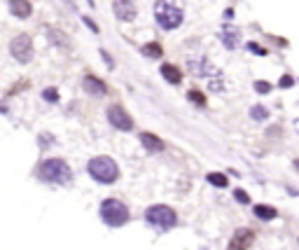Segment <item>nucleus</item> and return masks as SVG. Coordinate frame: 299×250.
<instances>
[{
    "instance_id": "c85d7f7f",
    "label": "nucleus",
    "mask_w": 299,
    "mask_h": 250,
    "mask_svg": "<svg viewBox=\"0 0 299 250\" xmlns=\"http://www.w3.org/2000/svg\"><path fill=\"white\" fill-rule=\"evenodd\" d=\"M87 3H89V5H91V7H94V0H87Z\"/></svg>"
},
{
    "instance_id": "cd10ccee",
    "label": "nucleus",
    "mask_w": 299,
    "mask_h": 250,
    "mask_svg": "<svg viewBox=\"0 0 299 250\" xmlns=\"http://www.w3.org/2000/svg\"><path fill=\"white\" fill-rule=\"evenodd\" d=\"M292 166H294V171H299V159H294V161H292Z\"/></svg>"
},
{
    "instance_id": "f03ea898",
    "label": "nucleus",
    "mask_w": 299,
    "mask_h": 250,
    "mask_svg": "<svg viewBox=\"0 0 299 250\" xmlns=\"http://www.w3.org/2000/svg\"><path fill=\"white\" fill-rule=\"evenodd\" d=\"M155 19L164 31H173L183 23V10L173 0H157L155 3Z\"/></svg>"
},
{
    "instance_id": "2eb2a0df",
    "label": "nucleus",
    "mask_w": 299,
    "mask_h": 250,
    "mask_svg": "<svg viewBox=\"0 0 299 250\" xmlns=\"http://www.w3.org/2000/svg\"><path fill=\"white\" fill-rule=\"evenodd\" d=\"M161 75H164V78H166L171 84H180V80H183L180 68L173 66V63H164V66H161Z\"/></svg>"
},
{
    "instance_id": "5701e85b",
    "label": "nucleus",
    "mask_w": 299,
    "mask_h": 250,
    "mask_svg": "<svg viewBox=\"0 0 299 250\" xmlns=\"http://www.w3.org/2000/svg\"><path fill=\"white\" fill-rule=\"evenodd\" d=\"M255 91H257V94H269V91H271V84L262 82V80H260V82H255Z\"/></svg>"
},
{
    "instance_id": "0eeeda50",
    "label": "nucleus",
    "mask_w": 299,
    "mask_h": 250,
    "mask_svg": "<svg viewBox=\"0 0 299 250\" xmlns=\"http://www.w3.org/2000/svg\"><path fill=\"white\" fill-rule=\"evenodd\" d=\"M10 52H12V56H14L19 63H31L33 61V42H31L28 35H17V38L12 40Z\"/></svg>"
},
{
    "instance_id": "f8f14e48",
    "label": "nucleus",
    "mask_w": 299,
    "mask_h": 250,
    "mask_svg": "<svg viewBox=\"0 0 299 250\" xmlns=\"http://www.w3.org/2000/svg\"><path fill=\"white\" fill-rule=\"evenodd\" d=\"M140 143H143V147L150 152V155H159V152H164L166 150V143L159 138V136H155V134H140Z\"/></svg>"
},
{
    "instance_id": "f257e3e1",
    "label": "nucleus",
    "mask_w": 299,
    "mask_h": 250,
    "mask_svg": "<svg viewBox=\"0 0 299 250\" xmlns=\"http://www.w3.org/2000/svg\"><path fill=\"white\" fill-rule=\"evenodd\" d=\"M38 176H40V180H44V183L66 185V183H70L72 171L63 159H44L38 168Z\"/></svg>"
},
{
    "instance_id": "a211bd4d",
    "label": "nucleus",
    "mask_w": 299,
    "mask_h": 250,
    "mask_svg": "<svg viewBox=\"0 0 299 250\" xmlns=\"http://www.w3.org/2000/svg\"><path fill=\"white\" fill-rule=\"evenodd\" d=\"M250 117L255 119V122H264L266 117H269V110L264 106H253L250 108Z\"/></svg>"
},
{
    "instance_id": "a878e982",
    "label": "nucleus",
    "mask_w": 299,
    "mask_h": 250,
    "mask_svg": "<svg viewBox=\"0 0 299 250\" xmlns=\"http://www.w3.org/2000/svg\"><path fill=\"white\" fill-rule=\"evenodd\" d=\"M248 49L253 52V54H260V56H264V54H266V49H264V47L255 45V42H248Z\"/></svg>"
},
{
    "instance_id": "6e6552de",
    "label": "nucleus",
    "mask_w": 299,
    "mask_h": 250,
    "mask_svg": "<svg viewBox=\"0 0 299 250\" xmlns=\"http://www.w3.org/2000/svg\"><path fill=\"white\" fill-rule=\"evenodd\" d=\"M108 119H110V124L115 129H119V131H131L133 129V119L129 117V112L124 110L122 106H110L108 108Z\"/></svg>"
},
{
    "instance_id": "f3484780",
    "label": "nucleus",
    "mask_w": 299,
    "mask_h": 250,
    "mask_svg": "<svg viewBox=\"0 0 299 250\" xmlns=\"http://www.w3.org/2000/svg\"><path fill=\"white\" fill-rule=\"evenodd\" d=\"M143 54L150 56V59H161V54H164V49H161L159 42H150V45L143 47Z\"/></svg>"
},
{
    "instance_id": "4468645a",
    "label": "nucleus",
    "mask_w": 299,
    "mask_h": 250,
    "mask_svg": "<svg viewBox=\"0 0 299 250\" xmlns=\"http://www.w3.org/2000/svg\"><path fill=\"white\" fill-rule=\"evenodd\" d=\"M10 12L19 19H28L31 12H33V7H31L28 0H10Z\"/></svg>"
},
{
    "instance_id": "4be33fe9",
    "label": "nucleus",
    "mask_w": 299,
    "mask_h": 250,
    "mask_svg": "<svg viewBox=\"0 0 299 250\" xmlns=\"http://www.w3.org/2000/svg\"><path fill=\"white\" fill-rule=\"evenodd\" d=\"M42 98H44V101H49V103H54V101H59V91L49 87V89H44V91H42Z\"/></svg>"
},
{
    "instance_id": "39448f33",
    "label": "nucleus",
    "mask_w": 299,
    "mask_h": 250,
    "mask_svg": "<svg viewBox=\"0 0 299 250\" xmlns=\"http://www.w3.org/2000/svg\"><path fill=\"white\" fill-rule=\"evenodd\" d=\"M145 220L150 222V227L159 229V232H168V229L176 227L178 215L168 206H150L147 213H145Z\"/></svg>"
},
{
    "instance_id": "b1692460",
    "label": "nucleus",
    "mask_w": 299,
    "mask_h": 250,
    "mask_svg": "<svg viewBox=\"0 0 299 250\" xmlns=\"http://www.w3.org/2000/svg\"><path fill=\"white\" fill-rule=\"evenodd\" d=\"M234 199H236L238 204H250V196L245 194L243 189H236V192H234Z\"/></svg>"
},
{
    "instance_id": "412c9836",
    "label": "nucleus",
    "mask_w": 299,
    "mask_h": 250,
    "mask_svg": "<svg viewBox=\"0 0 299 250\" xmlns=\"http://www.w3.org/2000/svg\"><path fill=\"white\" fill-rule=\"evenodd\" d=\"M49 38L54 40V45H59V47H68V38L61 33V31H49Z\"/></svg>"
},
{
    "instance_id": "dca6fc26",
    "label": "nucleus",
    "mask_w": 299,
    "mask_h": 250,
    "mask_svg": "<svg viewBox=\"0 0 299 250\" xmlns=\"http://www.w3.org/2000/svg\"><path fill=\"white\" fill-rule=\"evenodd\" d=\"M253 213H255L260 220H273V217L278 215L276 208H271V206H264V204H257L255 208H253Z\"/></svg>"
},
{
    "instance_id": "bb28decb",
    "label": "nucleus",
    "mask_w": 299,
    "mask_h": 250,
    "mask_svg": "<svg viewBox=\"0 0 299 250\" xmlns=\"http://www.w3.org/2000/svg\"><path fill=\"white\" fill-rule=\"evenodd\" d=\"M82 21H84V23H87V26H89V28H91V31H94V33H98V26H96V23H94V21H91V19H89V17H82Z\"/></svg>"
},
{
    "instance_id": "ddd939ff",
    "label": "nucleus",
    "mask_w": 299,
    "mask_h": 250,
    "mask_svg": "<svg viewBox=\"0 0 299 250\" xmlns=\"http://www.w3.org/2000/svg\"><path fill=\"white\" fill-rule=\"evenodd\" d=\"M82 87H84V91L91 96H106L108 94V84L103 82V80L94 78V75H87V78L82 80Z\"/></svg>"
},
{
    "instance_id": "393cba45",
    "label": "nucleus",
    "mask_w": 299,
    "mask_h": 250,
    "mask_svg": "<svg viewBox=\"0 0 299 250\" xmlns=\"http://www.w3.org/2000/svg\"><path fill=\"white\" fill-rule=\"evenodd\" d=\"M292 84H294V78H292V75H283L281 82H278V87H281V89H288V87H292Z\"/></svg>"
},
{
    "instance_id": "6ab92c4d",
    "label": "nucleus",
    "mask_w": 299,
    "mask_h": 250,
    "mask_svg": "<svg viewBox=\"0 0 299 250\" xmlns=\"http://www.w3.org/2000/svg\"><path fill=\"white\" fill-rule=\"evenodd\" d=\"M208 183L215 185V187H227L229 180H227L225 173H208Z\"/></svg>"
},
{
    "instance_id": "423d86ee",
    "label": "nucleus",
    "mask_w": 299,
    "mask_h": 250,
    "mask_svg": "<svg viewBox=\"0 0 299 250\" xmlns=\"http://www.w3.org/2000/svg\"><path fill=\"white\" fill-rule=\"evenodd\" d=\"M194 70L199 72L201 78L208 80V87H211L213 91H222V89H225V80H222V72L217 70V68L213 66L211 61H206V59H199V61L194 63Z\"/></svg>"
},
{
    "instance_id": "9b49d317",
    "label": "nucleus",
    "mask_w": 299,
    "mask_h": 250,
    "mask_svg": "<svg viewBox=\"0 0 299 250\" xmlns=\"http://www.w3.org/2000/svg\"><path fill=\"white\" fill-rule=\"evenodd\" d=\"M220 38H222V45L227 47V49H236L238 42H241V31L236 26H232V23H225Z\"/></svg>"
},
{
    "instance_id": "1a4fd4ad",
    "label": "nucleus",
    "mask_w": 299,
    "mask_h": 250,
    "mask_svg": "<svg viewBox=\"0 0 299 250\" xmlns=\"http://www.w3.org/2000/svg\"><path fill=\"white\" fill-rule=\"evenodd\" d=\"M253 243H255V232L253 229H236L234 236L229 239L227 250H248Z\"/></svg>"
},
{
    "instance_id": "aec40b11",
    "label": "nucleus",
    "mask_w": 299,
    "mask_h": 250,
    "mask_svg": "<svg viewBox=\"0 0 299 250\" xmlns=\"http://www.w3.org/2000/svg\"><path fill=\"white\" fill-rule=\"evenodd\" d=\"M187 98H189V101H192V103H196V106H201V108H204V106H206V96H204V94H201V91H199V89H189Z\"/></svg>"
},
{
    "instance_id": "20e7f679",
    "label": "nucleus",
    "mask_w": 299,
    "mask_h": 250,
    "mask_svg": "<svg viewBox=\"0 0 299 250\" xmlns=\"http://www.w3.org/2000/svg\"><path fill=\"white\" fill-rule=\"evenodd\" d=\"M101 217L110 227H122V224L129 222V208L119 199H106L101 204Z\"/></svg>"
},
{
    "instance_id": "7ed1b4c3",
    "label": "nucleus",
    "mask_w": 299,
    "mask_h": 250,
    "mask_svg": "<svg viewBox=\"0 0 299 250\" xmlns=\"http://www.w3.org/2000/svg\"><path fill=\"white\" fill-rule=\"evenodd\" d=\"M87 168H89V176L103 185H110L119 178V166H117L110 157H94V159L89 161Z\"/></svg>"
},
{
    "instance_id": "9d476101",
    "label": "nucleus",
    "mask_w": 299,
    "mask_h": 250,
    "mask_svg": "<svg viewBox=\"0 0 299 250\" xmlns=\"http://www.w3.org/2000/svg\"><path fill=\"white\" fill-rule=\"evenodd\" d=\"M112 10H115L119 21H133V19H136V7H133L131 0H115V3H112Z\"/></svg>"
}]
</instances>
